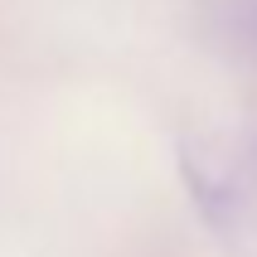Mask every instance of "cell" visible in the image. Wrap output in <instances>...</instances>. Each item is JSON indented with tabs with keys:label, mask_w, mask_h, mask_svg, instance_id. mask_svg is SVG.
Instances as JSON below:
<instances>
[{
	"label": "cell",
	"mask_w": 257,
	"mask_h": 257,
	"mask_svg": "<svg viewBox=\"0 0 257 257\" xmlns=\"http://www.w3.org/2000/svg\"><path fill=\"white\" fill-rule=\"evenodd\" d=\"M218 34L238 49V54L257 58V0H218Z\"/></svg>",
	"instance_id": "obj_1"
}]
</instances>
